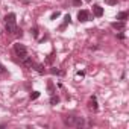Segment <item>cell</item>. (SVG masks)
Returning a JSON list of instances; mask_svg holds the SVG:
<instances>
[{
    "label": "cell",
    "mask_w": 129,
    "mask_h": 129,
    "mask_svg": "<svg viewBox=\"0 0 129 129\" xmlns=\"http://www.w3.org/2000/svg\"><path fill=\"white\" fill-rule=\"evenodd\" d=\"M66 126H72V127H82L85 124V120L82 117H76V115H66L62 118Z\"/></svg>",
    "instance_id": "obj_1"
},
{
    "label": "cell",
    "mask_w": 129,
    "mask_h": 129,
    "mask_svg": "<svg viewBox=\"0 0 129 129\" xmlns=\"http://www.w3.org/2000/svg\"><path fill=\"white\" fill-rule=\"evenodd\" d=\"M14 50H15V53H17V56L23 61L26 56H27V50H26V47L23 46V44H20V43H17V44H14Z\"/></svg>",
    "instance_id": "obj_2"
},
{
    "label": "cell",
    "mask_w": 129,
    "mask_h": 129,
    "mask_svg": "<svg viewBox=\"0 0 129 129\" xmlns=\"http://www.w3.org/2000/svg\"><path fill=\"white\" fill-rule=\"evenodd\" d=\"M78 20H79L81 23H85V21L91 20V15H90V12H88L87 9H82V11L78 12Z\"/></svg>",
    "instance_id": "obj_3"
},
{
    "label": "cell",
    "mask_w": 129,
    "mask_h": 129,
    "mask_svg": "<svg viewBox=\"0 0 129 129\" xmlns=\"http://www.w3.org/2000/svg\"><path fill=\"white\" fill-rule=\"evenodd\" d=\"M93 14H94V17H102L103 15V8L99 6V5H94L93 6Z\"/></svg>",
    "instance_id": "obj_4"
},
{
    "label": "cell",
    "mask_w": 129,
    "mask_h": 129,
    "mask_svg": "<svg viewBox=\"0 0 129 129\" xmlns=\"http://www.w3.org/2000/svg\"><path fill=\"white\" fill-rule=\"evenodd\" d=\"M70 23H72V17L67 14L66 17H64V23L59 26V30H64V29H66V26H67V24H70Z\"/></svg>",
    "instance_id": "obj_5"
},
{
    "label": "cell",
    "mask_w": 129,
    "mask_h": 129,
    "mask_svg": "<svg viewBox=\"0 0 129 129\" xmlns=\"http://www.w3.org/2000/svg\"><path fill=\"white\" fill-rule=\"evenodd\" d=\"M32 67H34V69H35V70H37L40 75H44V72H46L43 64H35V62H34V64H32Z\"/></svg>",
    "instance_id": "obj_6"
},
{
    "label": "cell",
    "mask_w": 129,
    "mask_h": 129,
    "mask_svg": "<svg viewBox=\"0 0 129 129\" xmlns=\"http://www.w3.org/2000/svg\"><path fill=\"white\" fill-rule=\"evenodd\" d=\"M114 29H117V30H123L124 29V21H115V23H112L111 24Z\"/></svg>",
    "instance_id": "obj_7"
},
{
    "label": "cell",
    "mask_w": 129,
    "mask_h": 129,
    "mask_svg": "<svg viewBox=\"0 0 129 129\" xmlns=\"http://www.w3.org/2000/svg\"><path fill=\"white\" fill-rule=\"evenodd\" d=\"M90 108H91L93 111H97V99H96V96H93V97L90 99Z\"/></svg>",
    "instance_id": "obj_8"
},
{
    "label": "cell",
    "mask_w": 129,
    "mask_h": 129,
    "mask_svg": "<svg viewBox=\"0 0 129 129\" xmlns=\"http://www.w3.org/2000/svg\"><path fill=\"white\" fill-rule=\"evenodd\" d=\"M126 18H127V12H120V14H117V20L124 21Z\"/></svg>",
    "instance_id": "obj_9"
},
{
    "label": "cell",
    "mask_w": 129,
    "mask_h": 129,
    "mask_svg": "<svg viewBox=\"0 0 129 129\" xmlns=\"http://www.w3.org/2000/svg\"><path fill=\"white\" fill-rule=\"evenodd\" d=\"M56 103H59V97L55 96V94H52V97H50V105H56Z\"/></svg>",
    "instance_id": "obj_10"
},
{
    "label": "cell",
    "mask_w": 129,
    "mask_h": 129,
    "mask_svg": "<svg viewBox=\"0 0 129 129\" xmlns=\"http://www.w3.org/2000/svg\"><path fill=\"white\" fill-rule=\"evenodd\" d=\"M47 90H49V93H50V94H53V93H55V88H53V82H52V81H49V82H47Z\"/></svg>",
    "instance_id": "obj_11"
},
{
    "label": "cell",
    "mask_w": 129,
    "mask_h": 129,
    "mask_svg": "<svg viewBox=\"0 0 129 129\" xmlns=\"http://www.w3.org/2000/svg\"><path fill=\"white\" fill-rule=\"evenodd\" d=\"M38 97H40V93H38V91H32V93H30V99H32V100H35V99H38Z\"/></svg>",
    "instance_id": "obj_12"
},
{
    "label": "cell",
    "mask_w": 129,
    "mask_h": 129,
    "mask_svg": "<svg viewBox=\"0 0 129 129\" xmlns=\"http://www.w3.org/2000/svg\"><path fill=\"white\" fill-rule=\"evenodd\" d=\"M105 3L112 6V5H117V3H118V0H105Z\"/></svg>",
    "instance_id": "obj_13"
},
{
    "label": "cell",
    "mask_w": 129,
    "mask_h": 129,
    "mask_svg": "<svg viewBox=\"0 0 129 129\" xmlns=\"http://www.w3.org/2000/svg\"><path fill=\"white\" fill-rule=\"evenodd\" d=\"M30 34L37 38V37H38V27H32V29H30Z\"/></svg>",
    "instance_id": "obj_14"
},
{
    "label": "cell",
    "mask_w": 129,
    "mask_h": 129,
    "mask_svg": "<svg viewBox=\"0 0 129 129\" xmlns=\"http://www.w3.org/2000/svg\"><path fill=\"white\" fill-rule=\"evenodd\" d=\"M59 17V12L56 11V12H52V15H50V20H55V18H58Z\"/></svg>",
    "instance_id": "obj_15"
},
{
    "label": "cell",
    "mask_w": 129,
    "mask_h": 129,
    "mask_svg": "<svg viewBox=\"0 0 129 129\" xmlns=\"http://www.w3.org/2000/svg\"><path fill=\"white\" fill-rule=\"evenodd\" d=\"M5 73H6V67L0 64V75H5Z\"/></svg>",
    "instance_id": "obj_16"
},
{
    "label": "cell",
    "mask_w": 129,
    "mask_h": 129,
    "mask_svg": "<svg viewBox=\"0 0 129 129\" xmlns=\"http://www.w3.org/2000/svg\"><path fill=\"white\" fill-rule=\"evenodd\" d=\"M50 72H52V73H53V75H64V73H62V72H59V70H56V69H52V70H50Z\"/></svg>",
    "instance_id": "obj_17"
},
{
    "label": "cell",
    "mask_w": 129,
    "mask_h": 129,
    "mask_svg": "<svg viewBox=\"0 0 129 129\" xmlns=\"http://www.w3.org/2000/svg\"><path fill=\"white\" fill-rule=\"evenodd\" d=\"M73 5L75 6H81V0H73Z\"/></svg>",
    "instance_id": "obj_18"
},
{
    "label": "cell",
    "mask_w": 129,
    "mask_h": 129,
    "mask_svg": "<svg viewBox=\"0 0 129 129\" xmlns=\"http://www.w3.org/2000/svg\"><path fill=\"white\" fill-rule=\"evenodd\" d=\"M117 37H118V40H124V35H123V34H118Z\"/></svg>",
    "instance_id": "obj_19"
},
{
    "label": "cell",
    "mask_w": 129,
    "mask_h": 129,
    "mask_svg": "<svg viewBox=\"0 0 129 129\" xmlns=\"http://www.w3.org/2000/svg\"><path fill=\"white\" fill-rule=\"evenodd\" d=\"M85 2H91V0H85Z\"/></svg>",
    "instance_id": "obj_20"
}]
</instances>
